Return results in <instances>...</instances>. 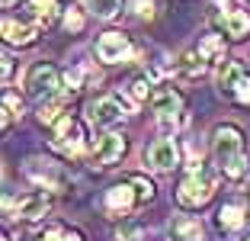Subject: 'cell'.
I'll use <instances>...</instances> for the list:
<instances>
[{
  "instance_id": "obj_1",
  "label": "cell",
  "mask_w": 250,
  "mask_h": 241,
  "mask_svg": "<svg viewBox=\"0 0 250 241\" xmlns=\"http://www.w3.org/2000/svg\"><path fill=\"white\" fill-rule=\"evenodd\" d=\"M212 151L218 161L221 174L228 180H241L247 177V151H244V135L234 125H218L212 139Z\"/></svg>"
},
{
  "instance_id": "obj_2",
  "label": "cell",
  "mask_w": 250,
  "mask_h": 241,
  "mask_svg": "<svg viewBox=\"0 0 250 241\" xmlns=\"http://www.w3.org/2000/svg\"><path fill=\"white\" fill-rule=\"evenodd\" d=\"M212 193H215V177H212V170L192 164L189 177L180 183L177 199H180V206H186V209H202V206L212 199Z\"/></svg>"
},
{
  "instance_id": "obj_3",
  "label": "cell",
  "mask_w": 250,
  "mask_h": 241,
  "mask_svg": "<svg viewBox=\"0 0 250 241\" xmlns=\"http://www.w3.org/2000/svg\"><path fill=\"white\" fill-rule=\"evenodd\" d=\"M151 110L157 113V122H161L164 132H177L180 125L186 122V116L180 110H183V96L177 94L173 87H157L154 96H151Z\"/></svg>"
},
{
  "instance_id": "obj_4",
  "label": "cell",
  "mask_w": 250,
  "mask_h": 241,
  "mask_svg": "<svg viewBox=\"0 0 250 241\" xmlns=\"http://www.w3.org/2000/svg\"><path fill=\"white\" fill-rule=\"evenodd\" d=\"M58 87H61V74H58V68L48 65V61L32 65L29 74H26V90H29V96L39 100V103L58 96Z\"/></svg>"
},
{
  "instance_id": "obj_5",
  "label": "cell",
  "mask_w": 250,
  "mask_h": 241,
  "mask_svg": "<svg viewBox=\"0 0 250 241\" xmlns=\"http://www.w3.org/2000/svg\"><path fill=\"white\" fill-rule=\"evenodd\" d=\"M52 145L58 148V151L77 158V154L83 151V129H81V122H77L74 116H61L58 122H55V139H52Z\"/></svg>"
},
{
  "instance_id": "obj_6",
  "label": "cell",
  "mask_w": 250,
  "mask_h": 241,
  "mask_svg": "<svg viewBox=\"0 0 250 241\" xmlns=\"http://www.w3.org/2000/svg\"><path fill=\"white\" fill-rule=\"evenodd\" d=\"M125 110H132V103L122 100V96H100V100L90 103L87 116L93 125H112L125 116Z\"/></svg>"
},
{
  "instance_id": "obj_7",
  "label": "cell",
  "mask_w": 250,
  "mask_h": 241,
  "mask_svg": "<svg viewBox=\"0 0 250 241\" xmlns=\"http://www.w3.org/2000/svg\"><path fill=\"white\" fill-rule=\"evenodd\" d=\"M96 58L106 61V65L132 58V42H128L122 32H103V36L96 39Z\"/></svg>"
},
{
  "instance_id": "obj_8",
  "label": "cell",
  "mask_w": 250,
  "mask_h": 241,
  "mask_svg": "<svg viewBox=\"0 0 250 241\" xmlns=\"http://www.w3.org/2000/svg\"><path fill=\"white\" fill-rule=\"evenodd\" d=\"M125 148H128V142H125V135H119V132H106V135H100L93 145V161L96 164H116L119 158L125 154Z\"/></svg>"
},
{
  "instance_id": "obj_9",
  "label": "cell",
  "mask_w": 250,
  "mask_h": 241,
  "mask_svg": "<svg viewBox=\"0 0 250 241\" xmlns=\"http://www.w3.org/2000/svg\"><path fill=\"white\" fill-rule=\"evenodd\" d=\"M135 206H138V193H135V187L128 180L106 190V209H109L112 216H125V212H132Z\"/></svg>"
},
{
  "instance_id": "obj_10",
  "label": "cell",
  "mask_w": 250,
  "mask_h": 241,
  "mask_svg": "<svg viewBox=\"0 0 250 241\" xmlns=\"http://www.w3.org/2000/svg\"><path fill=\"white\" fill-rule=\"evenodd\" d=\"M145 158H147V164H151L154 170H173L177 161H180V151H177V145H173L170 139H157L154 145L147 148Z\"/></svg>"
},
{
  "instance_id": "obj_11",
  "label": "cell",
  "mask_w": 250,
  "mask_h": 241,
  "mask_svg": "<svg viewBox=\"0 0 250 241\" xmlns=\"http://www.w3.org/2000/svg\"><path fill=\"white\" fill-rule=\"evenodd\" d=\"M39 36V23H26V20H3V39H7L10 45H32Z\"/></svg>"
},
{
  "instance_id": "obj_12",
  "label": "cell",
  "mask_w": 250,
  "mask_h": 241,
  "mask_svg": "<svg viewBox=\"0 0 250 241\" xmlns=\"http://www.w3.org/2000/svg\"><path fill=\"white\" fill-rule=\"evenodd\" d=\"M48 209H52V199L45 196V193H29V196H22L20 206H16V212H20L22 219H29V222L45 219V216H48Z\"/></svg>"
},
{
  "instance_id": "obj_13",
  "label": "cell",
  "mask_w": 250,
  "mask_h": 241,
  "mask_svg": "<svg viewBox=\"0 0 250 241\" xmlns=\"http://www.w3.org/2000/svg\"><path fill=\"white\" fill-rule=\"evenodd\" d=\"M208 65H212V61H208L202 51H189V55H183V58L177 61V74L183 80H199L208 71Z\"/></svg>"
},
{
  "instance_id": "obj_14",
  "label": "cell",
  "mask_w": 250,
  "mask_h": 241,
  "mask_svg": "<svg viewBox=\"0 0 250 241\" xmlns=\"http://www.w3.org/2000/svg\"><path fill=\"white\" fill-rule=\"evenodd\" d=\"M170 235L173 241H202V222L192 216H177L170 222Z\"/></svg>"
},
{
  "instance_id": "obj_15",
  "label": "cell",
  "mask_w": 250,
  "mask_h": 241,
  "mask_svg": "<svg viewBox=\"0 0 250 241\" xmlns=\"http://www.w3.org/2000/svg\"><path fill=\"white\" fill-rule=\"evenodd\" d=\"M244 74H247V71H244L241 61H225L221 71H218V90H221V94H228V96H234V87L241 84Z\"/></svg>"
},
{
  "instance_id": "obj_16",
  "label": "cell",
  "mask_w": 250,
  "mask_h": 241,
  "mask_svg": "<svg viewBox=\"0 0 250 241\" xmlns=\"http://www.w3.org/2000/svg\"><path fill=\"white\" fill-rule=\"evenodd\" d=\"M247 216H250V212L244 209V206L225 203V206L218 209V228H225V232H237V228L247 222Z\"/></svg>"
},
{
  "instance_id": "obj_17",
  "label": "cell",
  "mask_w": 250,
  "mask_h": 241,
  "mask_svg": "<svg viewBox=\"0 0 250 241\" xmlns=\"http://www.w3.org/2000/svg\"><path fill=\"white\" fill-rule=\"evenodd\" d=\"M26 174H29L36 183H45V187H55V190H61V187H64V177H61L55 168H48V164L42 168V161H29V168H26Z\"/></svg>"
},
{
  "instance_id": "obj_18",
  "label": "cell",
  "mask_w": 250,
  "mask_h": 241,
  "mask_svg": "<svg viewBox=\"0 0 250 241\" xmlns=\"http://www.w3.org/2000/svg\"><path fill=\"white\" fill-rule=\"evenodd\" d=\"M221 26H225V32L231 39H244L250 32V16L244 10H228V13L221 16Z\"/></svg>"
},
{
  "instance_id": "obj_19",
  "label": "cell",
  "mask_w": 250,
  "mask_h": 241,
  "mask_svg": "<svg viewBox=\"0 0 250 241\" xmlns=\"http://www.w3.org/2000/svg\"><path fill=\"white\" fill-rule=\"evenodd\" d=\"M199 51H202L208 61H218V58H225V42H221V36H206L199 42Z\"/></svg>"
},
{
  "instance_id": "obj_20",
  "label": "cell",
  "mask_w": 250,
  "mask_h": 241,
  "mask_svg": "<svg viewBox=\"0 0 250 241\" xmlns=\"http://www.w3.org/2000/svg\"><path fill=\"white\" fill-rule=\"evenodd\" d=\"M52 20H55V0H36L32 3V23L48 26Z\"/></svg>"
},
{
  "instance_id": "obj_21",
  "label": "cell",
  "mask_w": 250,
  "mask_h": 241,
  "mask_svg": "<svg viewBox=\"0 0 250 241\" xmlns=\"http://www.w3.org/2000/svg\"><path fill=\"white\" fill-rule=\"evenodd\" d=\"M154 90H157V87L151 84V77H145V74H141V77H135V80H132L128 94H132L138 103H145V100H151V96H154Z\"/></svg>"
},
{
  "instance_id": "obj_22",
  "label": "cell",
  "mask_w": 250,
  "mask_h": 241,
  "mask_svg": "<svg viewBox=\"0 0 250 241\" xmlns=\"http://www.w3.org/2000/svg\"><path fill=\"white\" fill-rule=\"evenodd\" d=\"M90 10H93L100 20H112L122 10V0H90Z\"/></svg>"
},
{
  "instance_id": "obj_23",
  "label": "cell",
  "mask_w": 250,
  "mask_h": 241,
  "mask_svg": "<svg viewBox=\"0 0 250 241\" xmlns=\"http://www.w3.org/2000/svg\"><path fill=\"white\" fill-rule=\"evenodd\" d=\"M128 183H132L135 193H138V203H151V199H154V183L147 180V177L132 174V177H128Z\"/></svg>"
},
{
  "instance_id": "obj_24",
  "label": "cell",
  "mask_w": 250,
  "mask_h": 241,
  "mask_svg": "<svg viewBox=\"0 0 250 241\" xmlns=\"http://www.w3.org/2000/svg\"><path fill=\"white\" fill-rule=\"evenodd\" d=\"M16 116H22V103L16 100L13 94H7V96H3V125H10Z\"/></svg>"
},
{
  "instance_id": "obj_25",
  "label": "cell",
  "mask_w": 250,
  "mask_h": 241,
  "mask_svg": "<svg viewBox=\"0 0 250 241\" xmlns=\"http://www.w3.org/2000/svg\"><path fill=\"white\" fill-rule=\"evenodd\" d=\"M116 241H141V225L138 222H125L116 228Z\"/></svg>"
},
{
  "instance_id": "obj_26",
  "label": "cell",
  "mask_w": 250,
  "mask_h": 241,
  "mask_svg": "<svg viewBox=\"0 0 250 241\" xmlns=\"http://www.w3.org/2000/svg\"><path fill=\"white\" fill-rule=\"evenodd\" d=\"M64 29L67 32H81L83 29V13L77 7H67L64 10Z\"/></svg>"
},
{
  "instance_id": "obj_27",
  "label": "cell",
  "mask_w": 250,
  "mask_h": 241,
  "mask_svg": "<svg viewBox=\"0 0 250 241\" xmlns=\"http://www.w3.org/2000/svg\"><path fill=\"white\" fill-rule=\"evenodd\" d=\"M39 119L48 122V125H55L61 119V103H42V106H39Z\"/></svg>"
},
{
  "instance_id": "obj_28",
  "label": "cell",
  "mask_w": 250,
  "mask_h": 241,
  "mask_svg": "<svg viewBox=\"0 0 250 241\" xmlns=\"http://www.w3.org/2000/svg\"><path fill=\"white\" fill-rule=\"evenodd\" d=\"M234 100H237V103H247V106H250V77H247V74H244L241 84L234 87Z\"/></svg>"
},
{
  "instance_id": "obj_29",
  "label": "cell",
  "mask_w": 250,
  "mask_h": 241,
  "mask_svg": "<svg viewBox=\"0 0 250 241\" xmlns=\"http://www.w3.org/2000/svg\"><path fill=\"white\" fill-rule=\"evenodd\" d=\"M64 232H67V228H61V225H52V228H45V232L39 235L36 241H64Z\"/></svg>"
},
{
  "instance_id": "obj_30",
  "label": "cell",
  "mask_w": 250,
  "mask_h": 241,
  "mask_svg": "<svg viewBox=\"0 0 250 241\" xmlns=\"http://www.w3.org/2000/svg\"><path fill=\"white\" fill-rule=\"evenodd\" d=\"M135 13L138 16H151L154 13V3H151V0H135Z\"/></svg>"
},
{
  "instance_id": "obj_31",
  "label": "cell",
  "mask_w": 250,
  "mask_h": 241,
  "mask_svg": "<svg viewBox=\"0 0 250 241\" xmlns=\"http://www.w3.org/2000/svg\"><path fill=\"white\" fill-rule=\"evenodd\" d=\"M10 71H13V61H10V55H3V80H10Z\"/></svg>"
},
{
  "instance_id": "obj_32",
  "label": "cell",
  "mask_w": 250,
  "mask_h": 241,
  "mask_svg": "<svg viewBox=\"0 0 250 241\" xmlns=\"http://www.w3.org/2000/svg\"><path fill=\"white\" fill-rule=\"evenodd\" d=\"M64 241H83V235H81V232H74V228H71V232H64Z\"/></svg>"
},
{
  "instance_id": "obj_33",
  "label": "cell",
  "mask_w": 250,
  "mask_h": 241,
  "mask_svg": "<svg viewBox=\"0 0 250 241\" xmlns=\"http://www.w3.org/2000/svg\"><path fill=\"white\" fill-rule=\"evenodd\" d=\"M13 3H16V0H0V7H3V10H10Z\"/></svg>"
},
{
  "instance_id": "obj_34",
  "label": "cell",
  "mask_w": 250,
  "mask_h": 241,
  "mask_svg": "<svg viewBox=\"0 0 250 241\" xmlns=\"http://www.w3.org/2000/svg\"><path fill=\"white\" fill-rule=\"evenodd\" d=\"M247 212H250V183H247Z\"/></svg>"
},
{
  "instance_id": "obj_35",
  "label": "cell",
  "mask_w": 250,
  "mask_h": 241,
  "mask_svg": "<svg viewBox=\"0 0 250 241\" xmlns=\"http://www.w3.org/2000/svg\"><path fill=\"white\" fill-rule=\"evenodd\" d=\"M154 241H164V238H154Z\"/></svg>"
},
{
  "instance_id": "obj_36",
  "label": "cell",
  "mask_w": 250,
  "mask_h": 241,
  "mask_svg": "<svg viewBox=\"0 0 250 241\" xmlns=\"http://www.w3.org/2000/svg\"><path fill=\"white\" fill-rule=\"evenodd\" d=\"M247 241H250V238H247Z\"/></svg>"
}]
</instances>
